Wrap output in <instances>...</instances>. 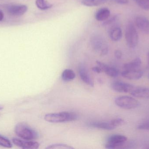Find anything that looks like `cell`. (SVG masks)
I'll return each mask as SVG.
<instances>
[{"label": "cell", "mask_w": 149, "mask_h": 149, "mask_svg": "<svg viewBox=\"0 0 149 149\" xmlns=\"http://www.w3.org/2000/svg\"><path fill=\"white\" fill-rule=\"evenodd\" d=\"M127 141V138L125 136L113 135L108 138L105 147L109 149L133 148L135 145L134 142Z\"/></svg>", "instance_id": "obj_1"}, {"label": "cell", "mask_w": 149, "mask_h": 149, "mask_svg": "<svg viewBox=\"0 0 149 149\" xmlns=\"http://www.w3.org/2000/svg\"><path fill=\"white\" fill-rule=\"evenodd\" d=\"M78 116L72 112H63L47 114L44 116V120L47 122L57 123L70 122L76 120Z\"/></svg>", "instance_id": "obj_2"}, {"label": "cell", "mask_w": 149, "mask_h": 149, "mask_svg": "<svg viewBox=\"0 0 149 149\" xmlns=\"http://www.w3.org/2000/svg\"><path fill=\"white\" fill-rule=\"evenodd\" d=\"M15 131L19 138L23 140L32 141L38 137L37 133L24 122L17 123L15 127Z\"/></svg>", "instance_id": "obj_3"}, {"label": "cell", "mask_w": 149, "mask_h": 149, "mask_svg": "<svg viewBox=\"0 0 149 149\" xmlns=\"http://www.w3.org/2000/svg\"><path fill=\"white\" fill-rule=\"evenodd\" d=\"M125 37L128 46L130 48L136 47L138 43V35L133 23L130 22L126 26Z\"/></svg>", "instance_id": "obj_4"}, {"label": "cell", "mask_w": 149, "mask_h": 149, "mask_svg": "<svg viewBox=\"0 0 149 149\" xmlns=\"http://www.w3.org/2000/svg\"><path fill=\"white\" fill-rule=\"evenodd\" d=\"M117 106L125 109H132L136 108L140 106V102L133 97L122 96L117 97L115 100Z\"/></svg>", "instance_id": "obj_5"}, {"label": "cell", "mask_w": 149, "mask_h": 149, "mask_svg": "<svg viewBox=\"0 0 149 149\" xmlns=\"http://www.w3.org/2000/svg\"><path fill=\"white\" fill-rule=\"evenodd\" d=\"M92 48L101 56H105L108 52V47L107 42L102 37L95 36L91 39Z\"/></svg>", "instance_id": "obj_6"}, {"label": "cell", "mask_w": 149, "mask_h": 149, "mask_svg": "<svg viewBox=\"0 0 149 149\" xmlns=\"http://www.w3.org/2000/svg\"><path fill=\"white\" fill-rule=\"evenodd\" d=\"M111 87L113 91L120 93H131L135 88L133 85L120 81L113 82Z\"/></svg>", "instance_id": "obj_7"}, {"label": "cell", "mask_w": 149, "mask_h": 149, "mask_svg": "<svg viewBox=\"0 0 149 149\" xmlns=\"http://www.w3.org/2000/svg\"><path fill=\"white\" fill-rule=\"evenodd\" d=\"M12 142L17 147L24 149H38L40 146V144L37 142L18 138H13Z\"/></svg>", "instance_id": "obj_8"}, {"label": "cell", "mask_w": 149, "mask_h": 149, "mask_svg": "<svg viewBox=\"0 0 149 149\" xmlns=\"http://www.w3.org/2000/svg\"><path fill=\"white\" fill-rule=\"evenodd\" d=\"M7 11L9 14L15 16H20L25 14L28 10L26 5L12 4L7 6Z\"/></svg>", "instance_id": "obj_9"}, {"label": "cell", "mask_w": 149, "mask_h": 149, "mask_svg": "<svg viewBox=\"0 0 149 149\" xmlns=\"http://www.w3.org/2000/svg\"><path fill=\"white\" fill-rule=\"evenodd\" d=\"M78 71H79V75L81 79L85 84H86L90 86V87L94 86V83L93 81L89 75L87 70L86 69L84 65L81 64L79 65Z\"/></svg>", "instance_id": "obj_10"}, {"label": "cell", "mask_w": 149, "mask_h": 149, "mask_svg": "<svg viewBox=\"0 0 149 149\" xmlns=\"http://www.w3.org/2000/svg\"><path fill=\"white\" fill-rule=\"evenodd\" d=\"M135 24L143 32L149 34V20L143 16H139L135 19Z\"/></svg>", "instance_id": "obj_11"}, {"label": "cell", "mask_w": 149, "mask_h": 149, "mask_svg": "<svg viewBox=\"0 0 149 149\" xmlns=\"http://www.w3.org/2000/svg\"><path fill=\"white\" fill-rule=\"evenodd\" d=\"M143 75V71L139 70H125L122 72L121 75L125 78L131 80L141 79Z\"/></svg>", "instance_id": "obj_12"}, {"label": "cell", "mask_w": 149, "mask_h": 149, "mask_svg": "<svg viewBox=\"0 0 149 149\" xmlns=\"http://www.w3.org/2000/svg\"><path fill=\"white\" fill-rule=\"evenodd\" d=\"M97 65L101 68L102 72H104L108 76L113 78H116L119 75V71L114 67L109 66L100 61H96Z\"/></svg>", "instance_id": "obj_13"}, {"label": "cell", "mask_w": 149, "mask_h": 149, "mask_svg": "<svg viewBox=\"0 0 149 149\" xmlns=\"http://www.w3.org/2000/svg\"><path fill=\"white\" fill-rule=\"evenodd\" d=\"M131 95L140 99H149V89L147 88H136L131 92Z\"/></svg>", "instance_id": "obj_14"}, {"label": "cell", "mask_w": 149, "mask_h": 149, "mask_svg": "<svg viewBox=\"0 0 149 149\" xmlns=\"http://www.w3.org/2000/svg\"><path fill=\"white\" fill-rule=\"evenodd\" d=\"M88 126L92 127L103 129L106 130H112L116 128L110 122H93L88 124Z\"/></svg>", "instance_id": "obj_15"}, {"label": "cell", "mask_w": 149, "mask_h": 149, "mask_svg": "<svg viewBox=\"0 0 149 149\" xmlns=\"http://www.w3.org/2000/svg\"><path fill=\"white\" fill-rule=\"evenodd\" d=\"M110 11L106 8H102L97 10L95 14V18L98 21H106L110 17Z\"/></svg>", "instance_id": "obj_16"}, {"label": "cell", "mask_w": 149, "mask_h": 149, "mask_svg": "<svg viewBox=\"0 0 149 149\" xmlns=\"http://www.w3.org/2000/svg\"><path fill=\"white\" fill-rule=\"evenodd\" d=\"M109 36L113 41L115 42L119 41L122 37L121 29L118 26L113 27L109 30Z\"/></svg>", "instance_id": "obj_17"}, {"label": "cell", "mask_w": 149, "mask_h": 149, "mask_svg": "<svg viewBox=\"0 0 149 149\" xmlns=\"http://www.w3.org/2000/svg\"><path fill=\"white\" fill-rule=\"evenodd\" d=\"M141 59L140 58H136L129 63L123 65V67L125 70H138L141 64Z\"/></svg>", "instance_id": "obj_18"}, {"label": "cell", "mask_w": 149, "mask_h": 149, "mask_svg": "<svg viewBox=\"0 0 149 149\" xmlns=\"http://www.w3.org/2000/svg\"><path fill=\"white\" fill-rule=\"evenodd\" d=\"M76 77L75 73L71 69H65L63 71L61 76L62 80L65 82L73 80Z\"/></svg>", "instance_id": "obj_19"}, {"label": "cell", "mask_w": 149, "mask_h": 149, "mask_svg": "<svg viewBox=\"0 0 149 149\" xmlns=\"http://www.w3.org/2000/svg\"><path fill=\"white\" fill-rule=\"evenodd\" d=\"M107 1V0H82L81 3L87 7L99 6Z\"/></svg>", "instance_id": "obj_20"}, {"label": "cell", "mask_w": 149, "mask_h": 149, "mask_svg": "<svg viewBox=\"0 0 149 149\" xmlns=\"http://www.w3.org/2000/svg\"><path fill=\"white\" fill-rule=\"evenodd\" d=\"M36 4L37 8L42 10H46L52 7V4L46 0H36Z\"/></svg>", "instance_id": "obj_21"}, {"label": "cell", "mask_w": 149, "mask_h": 149, "mask_svg": "<svg viewBox=\"0 0 149 149\" xmlns=\"http://www.w3.org/2000/svg\"><path fill=\"white\" fill-rule=\"evenodd\" d=\"M46 149H73L74 148L64 143H55L49 145L45 148Z\"/></svg>", "instance_id": "obj_22"}, {"label": "cell", "mask_w": 149, "mask_h": 149, "mask_svg": "<svg viewBox=\"0 0 149 149\" xmlns=\"http://www.w3.org/2000/svg\"><path fill=\"white\" fill-rule=\"evenodd\" d=\"M0 146L7 148H10L13 147L10 141L5 136L0 134Z\"/></svg>", "instance_id": "obj_23"}, {"label": "cell", "mask_w": 149, "mask_h": 149, "mask_svg": "<svg viewBox=\"0 0 149 149\" xmlns=\"http://www.w3.org/2000/svg\"><path fill=\"white\" fill-rule=\"evenodd\" d=\"M135 2L143 9L149 10V0H134Z\"/></svg>", "instance_id": "obj_24"}, {"label": "cell", "mask_w": 149, "mask_h": 149, "mask_svg": "<svg viewBox=\"0 0 149 149\" xmlns=\"http://www.w3.org/2000/svg\"><path fill=\"white\" fill-rule=\"evenodd\" d=\"M109 122L114 127L116 128L123 125L124 123V120L121 118H117L111 120Z\"/></svg>", "instance_id": "obj_25"}, {"label": "cell", "mask_w": 149, "mask_h": 149, "mask_svg": "<svg viewBox=\"0 0 149 149\" xmlns=\"http://www.w3.org/2000/svg\"><path fill=\"white\" fill-rule=\"evenodd\" d=\"M137 129L139 130L149 131V120L140 123L137 126Z\"/></svg>", "instance_id": "obj_26"}, {"label": "cell", "mask_w": 149, "mask_h": 149, "mask_svg": "<svg viewBox=\"0 0 149 149\" xmlns=\"http://www.w3.org/2000/svg\"><path fill=\"white\" fill-rule=\"evenodd\" d=\"M118 18V17L117 15H114L112 17H110L109 19H107V21H105L104 22L103 24L105 25H108V24H111L112 23L114 22L116 19Z\"/></svg>", "instance_id": "obj_27"}, {"label": "cell", "mask_w": 149, "mask_h": 149, "mask_svg": "<svg viewBox=\"0 0 149 149\" xmlns=\"http://www.w3.org/2000/svg\"><path fill=\"white\" fill-rule=\"evenodd\" d=\"M114 55L117 59H120L122 57V52L120 50H117L115 51Z\"/></svg>", "instance_id": "obj_28"}, {"label": "cell", "mask_w": 149, "mask_h": 149, "mask_svg": "<svg viewBox=\"0 0 149 149\" xmlns=\"http://www.w3.org/2000/svg\"><path fill=\"white\" fill-rule=\"evenodd\" d=\"M92 70H93V71L97 73H100L102 72L101 68L100 66H99L93 67L92 68Z\"/></svg>", "instance_id": "obj_29"}, {"label": "cell", "mask_w": 149, "mask_h": 149, "mask_svg": "<svg viewBox=\"0 0 149 149\" xmlns=\"http://www.w3.org/2000/svg\"><path fill=\"white\" fill-rule=\"evenodd\" d=\"M118 4H126L128 3L129 0H113Z\"/></svg>", "instance_id": "obj_30"}, {"label": "cell", "mask_w": 149, "mask_h": 149, "mask_svg": "<svg viewBox=\"0 0 149 149\" xmlns=\"http://www.w3.org/2000/svg\"><path fill=\"white\" fill-rule=\"evenodd\" d=\"M3 17H4V15L3 12L0 10V21H1L3 19Z\"/></svg>", "instance_id": "obj_31"}, {"label": "cell", "mask_w": 149, "mask_h": 149, "mask_svg": "<svg viewBox=\"0 0 149 149\" xmlns=\"http://www.w3.org/2000/svg\"><path fill=\"white\" fill-rule=\"evenodd\" d=\"M148 68H149V52L148 54Z\"/></svg>", "instance_id": "obj_32"}, {"label": "cell", "mask_w": 149, "mask_h": 149, "mask_svg": "<svg viewBox=\"0 0 149 149\" xmlns=\"http://www.w3.org/2000/svg\"><path fill=\"white\" fill-rule=\"evenodd\" d=\"M144 148L149 149V145H146V147H145Z\"/></svg>", "instance_id": "obj_33"}, {"label": "cell", "mask_w": 149, "mask_h": 149, "mask_svg": "<svg viewBox=\"0 0 149 149\" xmlns=\"http://www.w3.org/2000/svg\"><path fill=\"white\" fill-rule=\"evenodd\" d=\"M3 108V107L2 106H0V110H2Z\"/></svg>", "instance_id": "obj_34"}, {"label": "cell", "mask_w": 149, "mask_h": 149, "mask_svg": "<svg viewBox=\"0 0 149 149\" xmlns=\"http://www.w3.org/2000/svg\"><path fill=\"white\" fill-rule=\"evenodd\" d=\"M148 78H149V75H148Z\"/></svg>", "instance_id": "obj_35"}]
</instances>
